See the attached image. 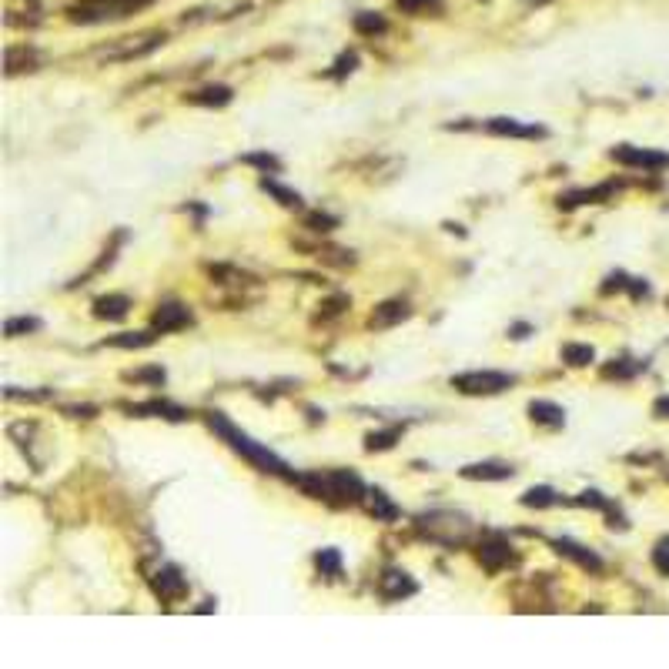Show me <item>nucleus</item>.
<instances>
[{
	"label": "nucleus",
	"instance_id": "0eeeda50",
	"mask_svg": "<svg viewBox=\"0 0 669 669\" xmlns=\"http://www.w3.org/2000/svg\"><path fill=\"white\" fill-rule=\"evenodd\" d=\"M489 134H502V138H546V128H536V124H519L516 118H492L485 124Z\"/></svg>",
	"mask_w": 669,
	"mask_h": 669
},
{
	"label": "nucleus",
	"instance_id": "2eb2a0df",
	"mask_svg": "<svg viewBox=\"0 0 669 669\" xmlns=\"http://www.w3.org/2000/svg\"><path fill=\"white\" fill-rule=\"evenodd\" d=\"M128 308H131V301H128L124 295H104V298H98V301H94V315H98V318L118 321V318H124V315H128Z\"/></svg>",
	"mask_w": 669,
	"mask_h": 669
},
{
	"label": "nucleus",
	"instance_id": "a878e982",
	"mask_svg": "<svg viewBox=\"0 0 669 669\" xmlns=\"http://www.w3.org/2000/svg\"><path fill=\"white\" fill-rule=\"evenodd\" d=\"M398 7L405 14H415V17H422V14H439L442 11V0H395Z\"/></svg>",
	"mask_w": 669,
	"mask_h": 669
},
{
	"label": "nucleus",
	"instance_id": "7c9ffc66",
	"mask_svg": "<svg viewBox=\"0 0 669 669\" xmlns=\"http://www.w3.org/2000/svg\"><path fill=\"white\" fill-rule=\"evenodd\" d=\"M335 224H338V218H331V214H321V211L308 214V228L311 231H331Z\"/></svg>",
	"mask_w": 669,
	"mask_h": 669
},
{
	"label": "nucleus",
	"instance_id": "4468645a",
	"mask_svg": "<svg viewBox=\"0 0 669 669\" xmlns=\"http://www.w3.org/2000/svg\"><path fill=\"white\" fill-rule=\"evenodd\" d=\"M616 185H599L593 187V191H572V195H566V198H559L562 208H576V204H599V201L613 198Z\"/></svg>",
	"mask_w": 669,
	"mask_h": 669
},
{
	"label": "nucleus",
	"instance_id": "cd10ccee",
	"mask_svg": "<svg viewBox=\"0 0 669 669\" xmlns=\"http://www.w3.org/2000/svg\"><path fill=\"white\" fill-rule=\"evenodd\" d=\"M626 362H629V358H619L616 365H606L603 375H606V378H629V375L636 372L639 365H626Z\"/></svg>",
	"mask_w": 669,
	"mask_h": 669
},
{
	"label": "nucleus",
	"instance_id": "c9c22d12",
	"mask_svg": "<svg viewBox=\"0 0 669 669\" xmlns=\"http://www.w3.org/2000/svg\"><path fill=\"white\" fill-rule=\"evenodd\" d=\"M629 291H633V298H643V295H649V285L639 281V278H629Z\"/></svg>",
	"mask_w": 669,
	"mask_h": 669
},
{
	"label": "nucleus",
	"instance_id": "f257e3e1",
	"mask_svg": "<svg viewBox=\"0 0 669 669\" xmlns=\"http://www.w3.org/2000/svg\"><path fill=\"white\" fill-rule=\"evenodd\" d=\"M211 428H214V432H218L221 439L228 442L231 449H234V452H242L244 459L251 462V465H258L261 472H274V475H288V479H291V472H288L285 462L278 459V455H271V452L264 449V445L251 442L248 435H244V432H238V428L231 425V422H228L224 415H221V412H214V415H211Z\"/></svg>",
	"mask_w": 669,
	"mask_h": 669
},
{
	"label": "nucleus",
	"instance_id": "7ed1b4c3",
	"mask_svg": "<svg viewBox=\"0 0 669 669\" xmlns=\"http://www.w3.org/2000/svg\"><path fill=\"white\" fill-rule=\"evenodd\" d=\"M613 161L626 167H646V171H659V167H669V154L666 151H649V147H616L613 151Z\"/></svg>",
	"mask_w": 669,
	"mask_h": 669
},
{
	"label": "nucleus",
	"instance_id": "ddd939ff",
	"mask_svg": "<svg viewBox=\"0 0 669 669\" xmlns=\"http://www.w3.org/2000/svg\"><path fill=\"white\" fill-rule=\"evenodd\" d=\"M529 415L536 418L539 425H549V428H562L566 425V412H562L556 402H546V398H536L529 405Z\"/></svg>",
	"mask_w": 669,
	"mask_h": 669
},
{
	"label": "nucleus",
	"instance_id": "f03ea898",
	"mask_svg": "<svg viewBox=\"0 0 669 669\" xmlns=\"http://www.w3.org/2000/svg\"><path fill=\"white\" fill-rule=\"evenodd\" d=\"M512 385L516 375L509 372H462L452 378V388H459L462 395H499Z\"/></svg>",
	"mask_w": 669,
	"mask_h": 669
},
{
	"label": "nucleus",
	"instance_id": "6ab92c4d",
	"mask_svg": "<svg viewBox=\"0 0 669 669\" xmlns=\"http://www.w3.org/2000/svg\"><path fill=\"white\" fill-rule=\"evenodd\" d=\"M128 412H134V415H144V412H154V415H165L171 418V422H181V418H187L185 408L177 405H167V402H147V405H131Z\"/></svg>",
	"mask_w": 669,
	"mask_h": 669
},
{
	"label": "nucleus",
	"instance_id": "dca6fc26",
	"mask_svg": "<svg viewBox=\"0 0 669 669\" xmlns=\"http://www.w3.org/2000/svg\"><path fill=\"white\" fill-rule=\"evenodd\" d=\"M154 338H157V331H124V335L108 338V345H114V348H147V345H154Z\"/></svg>",
	"mask_w": 669,
	"mask_h": 669
},
{
	"label": "nucleus",
	"instance_id": "393cba45",
	"mask_svg": "<svg viewBox=\"0 0 669 669\" xmlns=\"http://www.w3.org/2000/svg\"><path fill=\"white\" fill-rule=\"evenodd\" d=\"M261 187H264V191H268V195H274V198L281 201L285 208H301V198H298L295 191H288V187H281V185H278V181H268V177H264V181H261Z\"/></svg>",
	"mask_w": 669,
	"mask_h": 669
},
{
	"label": "nucleus",
	"instance_id": "c756f323",
	"mask_svg": "<svg viewBox=\"0 0 669 669\" xmlns=\"http://www.w3.org/2000/svg\"><path fill=\"white\" fill-rule=\"evenodd\" d=\"M653 566H656L663 576H669V539H663L656 546V552H653Z\"/></svg>",
	"mask_w": 669,
	"mask_h": 669
},
{
	"label": "nucleus",
	"instance_id": "f8f14e48",
	"mask_svg": "<svg viewBox=\"0 0 669 669\" xmlns=\"http://www.w3.org/2000/svg\"><path fill=\"white\" fill-rule=\"evenodd\" d=\"M408 315H412V308H408L405 301H385V305L375 308L372 328H388V325H398V321H405Z\"/></svg>",
	"mask_w": 669,
	"mask_h": 669
},
{
	"label": "nucleus",
	"instance_id": "412c9836",
	"mask_svg": "<svg viewBox=\"0 0 669 669\" xmlns=\"http://www.w3.org/2000/svg\"><path fill=\"white\" fill-rule=\"evenodd\" d=\"M556 502H559V495H556V489H549V485L529 489V492L522 495V505H529V509H546V505H556Z\"/></svg>",
	"mask_w": 669,
	"mask_h": 669
},
{
	"label": "nucleus",
	"instance_id": "6e6552de",
	"mask_svg": "<svg viewBox=\"0 0 669 669\" xmlns=\"http://www.w3.org/2000/svg\"><path fill=\"white\" fill-rule=\"evenodd\" d=\"M191 321V311L177 301H165V305L154 311V331H175V328H185Z\"/></svg>",
	"mask_w": 669,
	"mask_h": 669
},
{
	"label": "nucleus",
	"instance_id": "b1692460",
	"mask_svg": "<svg viewBox=\"0 0 669 669\" xmlns=\"http://www.w3.org/2000/svg\"><path fill=\"white\" fill-rule=\"evenodd\" d=\"M372 516L382 519V522H395V519H398V509L388 502V495L378 492V489L372 492Z\"/></svg>",
	"mask_w": 669,
	"mask_h": 669
},
{
	"label": "nucleus",
	"instance_id": "bb28decb",
	"mask_svg": "<svg viewBox=\"0 0 669 669\" xmlns=\"http://www.w3.org/2000/svg\"><path fill=\"white\" fill-rule=\"evenodd\" d=\"M37 328H41L37 318H7L4 335H7V338H17V335H27V331H37Z\"/></svg>",
	"mask_w": 669,
	"mask_h": 669
},
{
	"label": "nucleus",
	"instance_id": "c85d7f7f",
	"mask_svg": "<svg viewBox=\"0 0 669 669\" xmlns=\"http://www.w3.org/2000/svg\"><path fill=\"white\" fill-rule=\"evenodd\" d=\"M244 165H258V167H264V171H278V157H271V154H244L242 157Z\"/></svg>",
	"mask_w": 669,
	"mask_h": 669
},
{
	"label": "nucleus",
	"instance_id": "473e14b6",
	"mask_svg": "<svg viewBox=\"0 0 669 669\" xmlns=\"http://www.w3.org/2000/svg\"><path fill=\"white\" fill-rule=\"evenodd\" d=\"M355 64H358V57H355V54H341V57H338V64H335V71H331V77H345V74H351V71H355Z\"/></svg>",
	"mask_w": 669,
	"mask_h": 669
},
{
	"label": "nucleus",
	"instance_id": "72a5a7b5",
	"mask_svg": "<svg viewBox=\"0 0 669 669\" xmlns=\"http://www.w3.org/2000/svg\"><path fill=\"white\" fill-rule=\"evenodd\" d=\"M619 288H629V278H626L623 271H616V274H609V278H606L603 295H613V291H619Z\"/></svg>",
	"mask_w": 669,
	"mask_h": 669
},
{
	"label": "nucleus",
	"instance_id": "9d476101",
	"mask_svg": "<svg viewBox=\"0 0 669 669\" xmlns=\"http://www.w3.org/2000/svg\"><path fill=\"white\" fill-rule=\"evenodd\" d=\"M462 475L465 479H482V482H502V479H512L516 469L505 465V462H475V465H465Z\"/></svg>",
	"mask_w": 669,
	"mask_h": 669
},
{
	"label": "nucleus",
	"instance_id": "4be33fe9",
	"mask_svg": "<svg viewBox=\"0 0 669 669\" xmlns=\"http://www.w3.org/2000/svg\"><path fill=\"white\" fill-rule=\"evenodd\" d=\"M355 31L365 33V37H375V33L388 31V24H385L382 14H368V11H365V14H358V17H355Z\"/></svg>",
	"mask_w": 669,
	"mask_h": 669
},
{
	"label": "nucleus",
	"instance_id": "423d86ee",
	"mask_svg": "<svg viewBox=\"0 0 669 669\" xmlns=\"http://www.w3.org/2000/svg\"><path fill=\"white\" fill-rule=\"evenodd\" d=\"M415 589H418L415 579L402 569H388V572H382V579H378V593H382V599H388V603L408 599V596H415Z\"/></svg>",
	"mask_w": 669,
	"mask_h": 669
},
{
	"label": "nucleus",
	"instance_id": "20e7f679",
	"mask_svg": "<svg viewBox=\"0 0 669 669\" xmlns=\"http://www.w3.org/2000/svg\"><path fill=\"white\" fill-rule=\"evenodd\" d=\"M365 495V485L355 472H328V499L331 502H358Z\"/></svg>",
	"mask_w": 669,
	"mask_h": 669
},
{
	"label": "nucleus",
	"instance_id": "a211bd4d",
	"mask_svg": "<svg viewBox=\"0 0 669 669\" xmlns=\"http://www.w3.org/2000/svg\"><path fill=\"white\" fill-rule=\"evenodd\" d=\"M596 358L593 345H576V341H569V345H562V362L572 365V368H582V365H589Z\"/></svg>",
	"mask_w": 669,
	"mask_h": 669
},
{
	"label": "nucleus",
	"instance_id": "f3484780",
	"mask_svg": "<svg viewBox=\"0 0 669 669\" xmlns=\"http://www.w3.org/2000/svg\"><path fill=\"white\" fill-rule=\"evenodd\" d=\"M191 104H204V108H224L231 100V88H224V84H218V88H204L198 90V94H191Z\"/></svg>",
	"mask_w": 669,
	"mask_h": 669
},
{
	"label": "nucleus",
	"instance_id": "1a4fd4ad",
	"mask_svg": "<svg viewBox=\"0 0 669 669\" xmlns=\"http://www.w3.org/2000/svg\"><path fill=\"white\" fill-rule=\"evenodd\" d=\"M479 559H482V566L489 572H499L502 566H509V562H512V546H509V542H502V539H489V542H482V546H479Z\"/></svg>",
	"mask_w": 669,
	"mask_h": 669
},
{
	"label": "nucleus",
	"instance_id": "9b49d317",
	"mask_svg": "<svg viewBox=\"0 0 669 669\" xmlns=\"http://www.w3.org/2000/svg\"><path fill=\"white\" fill-rule=\"evenodd\" d=\"M556 549H559L562 556H569L572 562H579L582 569H589V572H603V559L596 556L593 549L579 546V542H572V539H559V542H556Z\"/></svg>",
	"mask_w": 669,
	"mask_h": 669
},
{
	"label": "nucleus",
	"instance_id": "aec40b11",
	"mask_svg": "<svg viewBox=\"0 0 669 669\" xmlns=\"http://www.w3.org/2000/svg\"><path fill=\"white\" fill-rule=\"evenodd\" d=\"M315 566H318L321 576L338 579V576H341V552H338V549H321L318 556H315Z\"/></svg>",
	"mask_w": 669,
	"mask_h": 669
},
{
	"label": "nucleus",
	"instance_id": "39448f33",
	"mask_svg": "<svg viewBox=\"0 0 669 669\" xmlns=\"http://www.w3.org/2000/svg\"><path fill=\"white\" fill-rule=\"evenodd\" d=\"M154 593L161 596L165 603H177V599H185L187 596V579L181 576V569H175V566H165V569H157V576L151 579Z\"/></svg>",
	"mask_w": 669,
	"mask_h": 669
},
{
	"label": "nucleus",
	"instance_id": "f704fd0d",
	"mask_svg": "<svg viewBox=\"0 0 669 669\" xmlns=\"http://www.w3.org/2000/svg\"><path fill=\"white\" fill-rule=\"evenodd\" d=\"M128 378H151V382H165V372L161 368H147V372H134Z\"/></svg>",
	"mask_w": 669,
	"mask_h": 669
},
{
	"label": "nucleus",
	"instance_id": "5701e85b",
	"mask_svg": "<svg viewBox=\"0 0 669 669\" xmlns=\"http://www.w3.org/2000/svg\"><path fill=\"white\" fill-rule=\"evenodd\" d=\"M402 435V428H385V432H372L368 439H365V449L368 452H382V449H392L395 445V439Z\"/></svg>",
	"mask_w": 669,
	"mask_h": 669
},
{
	"label": "nucleus",
	"instance_id": "2f4dec72",
	"mask_svg": "<svg viewBox=\"0 0 669 669\" xmlns=\"http://www.w3.org/2000/svg\"><path fill=\"white\" fill-rule=\"evenodd\" d=\"M576 505H586V509H609V502H606L599 492H582V495H576Z\"/></svg>",
	"mask_w": 669,
	"mask_h": 669
},
{
	"label": "nucleus",
	"instance_id": "e433bc0d",
	"mask_svg": "<svg viewBox=\"0 0 669 669\" xmlns=\"http://www.w3.org/2000/svg\"><path fill=\"white\" fill-rule=\"evenodd\" d=\"M653 412H656L659 418H669V395L656 398V405H653Z\"/></svg>",
	"mask_w": 669,
	"mask_h": 669
}]
</instances>
